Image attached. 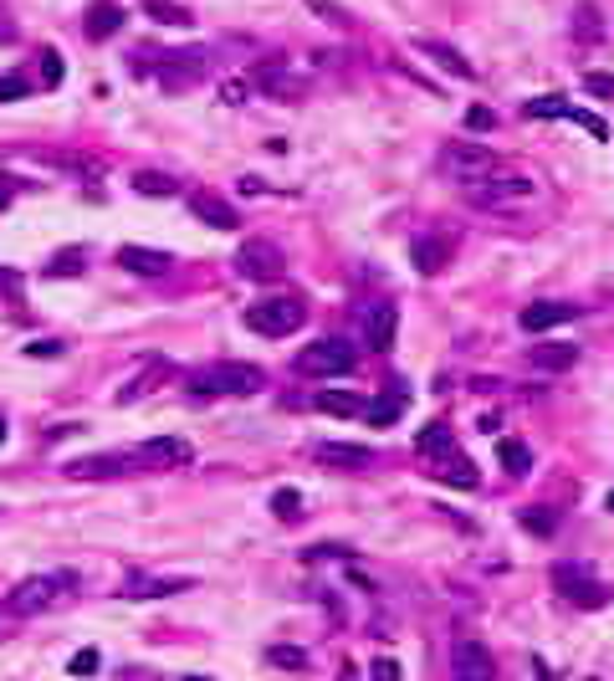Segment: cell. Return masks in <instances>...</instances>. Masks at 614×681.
Instances as JSON below:
<instances>
[{
  "instance_id": "cell-3",
  "label": "cell",
  "mask_w": 614,
  "mask_h": 681,
  "mask_svg": "<svg viewBox=\"0 0 614 681\" xmlns=\"http://www.w3.org/2000/svg\"><path fill=\"white\" fill-rule=\"evenodd\" d=\"M466 200H471L476 210H517V205H533V200H538V180L512 175V169H497L492 180L466 185Z\"/></svg>"
},
{
  "instance_id": "cell-20",
  "label": "cell",
  "mask_w": 614,
  "mask_h": 681,
  "mask_svg": "<svg viewBox=\"0 0 614 681\" xmlns=\"http://www.w3.org/2000/svg\"><path fill=\"white\" fill-rule=\"evenodd\" d=\"M394 303H369L364 308V338H369V349H389L394 344Z\"/></svg>"
},
{
  "instance_id": "cell-4",
  "label": "cell",
  "mask_w": 614,
  "mask_h": 681,
  "mask_svg": "<svg viewBox=\"0 0 614 681\" xmlns=\"http://www.w3.org/2000/svg\"><path fill=\"white\" fill-rule=\"evenodd\" d=\"M302 323H307V308L297 297H261V303L246 308V328L261 338H292Z\"/></svg>"
},
{
  "instance_id": "cell-39",
  "label": "cell",
  "mask_w": 614,
  "mask_h": 681,
  "mask_svg": "<svg viewBox=\"0 0 614 681\" xmlns=\"http://www.w3.org/2000/svg\"><path fill=\"white\" fill-rule=\"evenodd\" d=\"M26 354H31V359H57V354H62V344H52V338H41V344H26Z\"/></svg>"
},
{
  "instance_id": "cell-7",
  "label": "cell",
  "mask_w": 614,
  "mask_h": 681,
  "mask_svg": "<svg viewBox=\"0 0 614 681\" xmlns=\"http://www.w3.org/2000/svg\"><path fill=\"white\" fill-rule=\"evenodd\" d=\"M236 272H241L246 282H277V277H287V257H282L277 241L251 236V241H241V251H236Z\"/></svg>"
},
{
  "instance_id": "cell-11",
  "label": "cell",
  "mask_w": 614,
  "mask_h": 681,
  "mask_svg": "<svg viewBox=\"0 0 614 681\" xmlns=\"http://www.w3.org/2000/svg\"><path fill=\"white\" fill-rule=\"evenodd\" d=\"M190 210H195V221H205L210 231H236V226H241V210H236L226 195H215V190H195V195H190Z\"/></svg>"
},
{
  "instance_id": "cell-35",
  "label": "cell",
  "mask_w": 614,
  "mask_h": 681,
  "mask_svg": "<svg viewBox=\"0 0 614 681\" xmlns=\"http://www.w3.org/2000/svg\"><path fill=\"white\" fill-rule=\"evenodd\" d=\"M369 676H379V681H400V661H394V656H374V661H369Z\"/></svg>"
},
{
  "instance_id": "cell-5",
  "label": "cell",
  "mask_w": 614,
  "mask_h": 681,
  "mask_svg": "<svg viewBox=\"0 0 614 681\" xmlns=\"http://www.w3.org/2000/svg\"><path fill=\"white\" fill-rule=\"evenodd\" d=\"M553 589L563 594V600H574L579 610H599L609 605V584L594 574V564H553Z\"/></svg>"
},
{
  "instance_id": "cell-6",
  "label": "cell",
  "mask_w": 614,
  "mask_h": 681,
  "mask_svg": "<svg viewBox=\"0 0 614 681\" xmlns=\"http://www.w3.org/2000/svg\"><path fill=\"white\" fill-rule=\"evenodd\" d=\"M441 169L451 180H461V185H476V180H492L497 169H507L492 149H481V144H461V139H451L446 149H441Z\"/></svg>"
},
{
  "instance_id": "cell-24",
  "label": "cell",
  "mask_w": 614,
  "mask_h": 681,
  "mask_svg": "<svg viewBox=\"0 0 614 681\" xmlns=\"http://www.w3.org/2000/svg\"><path fill=\"white\" fill-rule=\"evenodd\" d=\"M415 451H420L425 461L446 456V451H456V431H451V425H441V420H435V425H425V431L415 436Z\"/></svg>"
},
{
  "instance_id": "cell-8",
  "label": "cell",
  "mask_w": 614,
  "mask_h": 681,
  "mask_svg": "<svg viewBox=\"0 0 614 681\" xmlns=\"http://www.w3.org/2000/svg\"><path fill=\"white\" fill-rule=\"evenodd\" d=\"M297 369L313 374V379H338V374L354 369V349H348L343 338H318V344L297 359Z\"/></svg>"
},
{
  "instance_id": "cell-12",
  "label": "cell",
  "mask_w": 614,
  "mask_h": 681,
  "mask_svg": "<svg viewBox=\"0 0 614 681\" xmlns=\"http://www.w3.org/2000/svg\"><path fill=\"white\" fill-rule=\"evenodd\" d=\"M313 461L343 466V472H364V466H374V451L359 446V441H318V446H313Z\"/></svg>"
},
{
  "instance_id": "cell-33",
  "label": "cell",
  "mask_w": 614,
  "mask_h": 681,
  "mask_svg": "<svg viewBox=\"0 0 614 681\" xmlns=\"http://www.w3.org/2000/svg\"><path fill=\"white\" fill-rule=\"evenodd\" d=\"M307 11H318V16H323V21H333V26H354V16L338 11L333 0H307Z\"/></svg>"
},
{
  "instance_id": "cell-23",
  "label": "cell",
  "mask_w": 614,
  "mask_h": 681,
  "mask_svg": "<svg viewBox=\"0 0 614 681\" xmlns=\"http://www.w3.org/2000/svg\"><path fill=\"white\" fill-rule=\"evenodd\" d=\"M528 359H533V369L563 374V369H574V364H579V349H574V344H538Z\"/></svg>"
},
{
  "instance_id": "cell-29",
  "label": "cell",
  "mask_w": 614,
  "mask_h": 681,
  "mask_svg": "<svg viewBox=\"0 0 614 681\" xmlns=\"http://www.w3.org/2000/svg\"><path fill=\"white\" fill-rule=\"evenodd\" d=\"M497 456H502V466H507L512 477H522V472L533 466V451L522 446V441H502V446H497Z\"/></svg>"
},
{
  "instance_id": "cell-36",
  "label": "cell",
  "mask_w": 614,
  "mask_h": 681,
  "mask_svg": "<svg viewBox=\"0 0 614 681\" xmlns=\"http://www.w3.org/2000/svg\"><path fill=\"white\" fill-rule=\"evenodd\" d=\"M26 93H31V82H26V77H0V103L26 98Z\"/></svg>"
},
{
  "instance_id": "cell-21",
  "label": "cell",
  "mask_w": 614,
  "mask_h": 681,
  "mask_svg": "<svg viewBox=\"0 0 614 681\" xmlns=\"http://www.w3.org/2000/svg\"><path fill=\"white\" fill-rule=\"evenodd\" d=\"M82 21H87V26H82V31H87V41H108V36L123 26V11L113 6V0H98V6H87V16H82Z\"/></svg>"
},
{
  "instance_id": "cell-37",
  "label": "cell",
  "mask_w": 614,
  "mask_h": 681,
  "mask_svg": "<svg viewBox=\"0 0 614 681\" xmlns=\"http://www.w3.org/2000/svg\"><path fill=\"white\" fill-rule=\"evenodd\" d=\"M584 88H589L594 98H614V77H604V72H589V77H584Z\"/></svg>"
},
{
  "instance_id": "cell-41",
  "label": "cell",
  "mask_w": 614,
  "mask_h": 681,
  "mask_svg": "<svg viewBox=\"0 0 614 681\" xmlns=\"http://www.w3.org/2000/svg\"><path fill=\"white\" fill-rule=\"evenodd\" d=\"M466 123H471V129H492L497 118H492V108H471V113H466Z\"/></svg>"
},
{
  "instance_id": "cell-15",
  "label": "cell",
  "mask_w": 614,
  "mask_h": 681,
  "mask_svg": "<svg viewBox=\"0 0 614 681\" xmlns=\"http://www.w3.org/2000/svg\"><path fill=\"white\" fill-rule=\"evenodd\" d=\"M195 579H185V574H169V579H154V574H128L123 579V600H164V594H180V589H190Z\"/></svg>"
},
{
  "instance_id": "cell-46",
  "label": "cell",
  "mask_w": 614,
  "mask_h": 681,
  "mask_svg": "<svg viewBox=\"0 0 614 681\" xmlns=\"http://www.w3.org/2000/svg\"><path fill=\"white\" fill-rule=\"evenodd\" d=\"M0 446H6V415H0Z\"/></svg>"
},
{
  "instance_id": "cell-1",
  "label": "cell",
  "mask_w": 614,
  "mask_h": 681,
  "mask_svg": "<svg viewBox=\"0 0 614 681\" xmlns=\"http://www.w3.org/2000/svg\"><path fill=\"white\" fill-rule=\"evenodd\" d=\"M267 374L256 364H241V359H226V364H210L200 374H190V395L195 400H215V395H231V400H246V395H261Z\"/></svg>"
},
{
  "instance_id": "cell-9",
  "label": "cell",
  "mask_w": 614,
  "mask_h": 681,
  "mask_svg": "<svg viewBox=\"0 0 614 681\" xmlns=\"http://www.w3.org/2000/svg\"><path fill=\"white\" fill-rule=\"evenodd\" d=\"M128 456H134V466H144V472H174V466H190L195 446L185 436H154V441H144L139 451H128Z\"/></svg>"
},
{
  "instance_id": "cell-45",
  "label": "cell",
  "mask_w": 614,
  "mask_h": 681,
  "mask_svg": "<svg viewBox=\"0 0 614 681\" xmlns=\"http://www.w3.org/2000/svg\"><path fill=\"white\" fill-rule=\"evenodd\" d=\"M6 205H11V185H6V180H0V210H6Z\"/></svg>"
},
{
  "instance_id": "cell-30",
  "label": "cell",
  "mask_w": 614,
  "mask_h": 681,
  "mask_svg": "<svg viewBox=\"0 0 614 681\" xmlns=\"http://www.w3.org/2000/svg\"><path fill=\"white\" fill-rule=\"evenodd\" d=\"M267 666L297 671V666H307V651H302V646H267Z\"/></svg>"
},
{
  "instance_id": "cell-18",
  "label": "cell",
  "mask_w": 614,
  "mask_h": 681,
  "mask_svg": "<svg viewBox=\"0 0 614 681\" xmlns=\"http://www.w3.org/2000/svg\"><path fill=\"white\" fill-rule=\"evenodd\" d=\"M451 251H456V241H451V236H420V241L410 246V257H415V267H420L425 277H435V272H446Z\"/></svg>"
},
{
  "instance_id": "cell-34",
  "label": "cell",
  "mask_w": 614,
  "mask_h": 681,
  "mask_svg": "<svg viewBox=\"0 0 614 681\" xmlns=\"http://www.w3.org/2000/svg\"><path fill=\"white\" fill-rule=\"evenodd\" d=\"M272 507H277V518H297V513H302V497H297L292 487H282V492L272 497Z\"/></svg>"
},
{
  "instance_id": "cell-38",
  "label": "cell",
  "mask_w": 614,
  "mask_h": 681,
  "mask_svg": "<svg viewBox=\"0 0 614 681\" xmlns=\"http://www.w3.org/2000/svg\"><path fill=\"white\" fill-rule=\"evenodd\" d=\"M98 671V651H77L72 656V676H93Z\"/></svg>"
},
{
  "instance_id": "cell-13",
  "label": "cell",
  "mask_w": 614,
  "mask_h": 681,
  "mask_svg": "<svg viewBox=\"0 0 614 681\" xmlns=\"http://www.w3.org/2000/svg\"><path fill=\"white\" fill-rule=\"evenodd\" d=\"M430 466H435V482H446V487H461V492H476V487H481L476 461H471V456H461V446H456V451H446V456H435Z\"/></svg>"
},
{
  "instance_id": "cell-32",
  "label": "cell",
  "mask_w": 614,
  "mask_h": 681,
  "mask_svg": "<svg viewBox=\"0 0 614 681\" xmlns=\"http://www.w3.org/2000/svg\"><path fill=\"white\" fill-rule=\"evenodd\" d=\"M36 62H41V88H57V82H62V57L52 47H41Z\"/></svg>"
},
{
  "instance_id": "cell-31",
  "label": "cell",
  "mask_w": 614,
  "mask_h": 681,
  "mask_svg": "<svg viewBox=\"0 0 614 681\" xmlns=\"http://www.w3.org/2000/svg\"><path fill=\"white\" fill-rule=\"evenodd\" d=\"M563 118H574L579 129H589L594 139H609V123H604L599 113H584V108H568V103H563Z\"/></svg>"
},
{
  "instance_id": "cell-17",
  "label": "cell",
  "mask_w": 614,
  "mask_h": 681,
  "mask_svg": "<svg viewBox=\"0 0 614 681\" xmlns=\"http://www.w3.org/2000/svg\"><path fill=\"white\" fill-rule=\"evenodd\" d=\"M574 318H579V308H574V303H548V297H538V303L522 308V328H528V333H548V328L574 323Z\"/></svg>"
},
{
  "instance_id": "cell-2",
  "label": "cell",
  "mask_w": 614,
  "mask_h": 681,
  "mask_svg": "<svg viewBox=\"0 0 614 681\" xmlns=\"http://www.w3.org/2000/svg\"><path fill=\"white\" fill-rule=\"evenodd\" d=\"M67 594H72V574H31V579L11 584L6 610L16 620H31V615H47L57 600H67Z\"/></svg>"
},
{
  "instance_id": "cell-26",
  "label": "cell",
  "mask_w": 614,
  "mask_h": 681,
  "mask_svg": "<svg viewBox=\"0 0 614 681\" xmlns=\"http://www.w3.org/2000/svg\"><path fill=\"white\" fill-rule=\"evenodd\" d=\"M144 16H154L159 26H190V11L185 6H174V0H139Z\"/></svg>"
},
{
  "instance_id": "cell-47",
  "label": "cell",
  "mask_w": 614,
  "mask_h": 681,
  "mask_svg": "<svg viewBox=\"0 0 614 681\" xmlns=\"http://www.w3.org/2000/svg\"><path fill=\"white\" fill-rule=\"evenodd\" d=\"M609 513H614V492H609Z\"/></svg>"
},
{
  "instance_id": "cell-16",
  "label": "cell",
  "mask_w": 614,
  "mask_h": 681,
  "mask_svg": "<svg viewBox=\"0 0 614 681\" xmlns=\"http://www.w3.org/2000/svg\"><path fill=\"white\" fill-rule=\"evenodd\" d=\"M118 267L134 272V277H164V272H174V257L169 251H154V246H123Z\"/></svg>"
},
{
  "instance_id": "cell-40",
  "label": "cell",
  "mask_w": 614,
  "mask_h": 681,
  "mask_svg": "<svg viewBox=\"0 0 614 681\" xmlns=\"http://www.w3.org/2000/svg\"><path fill=\"white\" fill-rule=\"evenodd\" d=\"M221 98H226V103H246V82H241V77H231L226 88H221Z\"/></svg>"
},
{
  "instance_id": "cell-19",
  "label": "cell",
  "mask_w": 614,
  "mask_h": 681,
  "mask_svg": "<svg viewBox=\"0 0 614 681\" xmlns=\"http://www.w3.org/2000/svg\"><path fill=\"white\" fill-rule=\"evenodd\" d=\"M415 52H425L435 67H446L451 77H476V67H471V57H461L456 47H451V41H435V36H420L415 41Z\"/></svg>"
},
{
  "instance_id": "cell-42",
  "label": "cell",
  "mask_w": 614,
  "mask_h": 681,
  "mask_svg": "<svg viewBox=\"0 0 614 681\" xmlns=\"http://www.w3.org/2000/svg\"><path fill=\"white\" fill-rule=\"evenodd\" d=\"M0 41H16V26H11V11H6V0H0Z\"/></svg>"
},
{
  "instance_id": "cell-14",
  "label": "cell",
  "mask_w": 614,
  "mask_h": 681,
  "mask_svg": "<svg viewBox=\"0 0 614 681\" xmlns=\"http://www.w3.org/2000/svg\"><path fill=\"white\" fill-rule=\"evenodd\" d=\"M134 472V456H82V461H67V477L77 482H108V477H128Z\"/></svg>"
},
{
  "instance_id": "cell-22",
  "label": "cell",
  "mask_w": 614,
  "mask_h": 681,
  "mask_svg": "<svg viewBox=\"0 0 614 681\" xmlns=\"http://www.w3.org/2000/svg\"><path fill=\"white\" fill-rule=\"evenodd\" d=\"M318 410L333 415V420H364L369 400H364V395H348V390H323V395H318Z\"/></svg>"
},
{
  "instance_id": "cell-43",
  "label": "cell",
  "mask_w": 614,
  "mask_h": 681,
  "mask_svg": "<svg viewBox=\"0 0 614 681\" xmlns=\"http://www.w3.org/2000/svg\"><path fill=\"white\" fill-rule=\"evenodd\" d=\"M302 559H348V553H338V548H307Z\"/></svg>"
},
{
  "instance_id": "cell-10",
  "label": "cell",
  "mask_w": 614,
  "mask_h": 681,
  "mask_svg": "<svg viewBox=\"0 0 614 681\" xmlns=\"http://www.w3.org/2000/svg\"><path fill=\"white\" fill-rule=\"evenodd\" d=\"M451 676L456 681H492L497 676V661L481 641H456L451 646Z\"/></svg>"
},
{
  "instance_id": "cell-44",
  "label": "cell",
  "mask_w": 614,
  "mask_h": 681,
  "mask_svg": "<svg viewBox=\"0 0 614 681\" xmlns=\"http://www.w3.org/2000/svg\"><path fill=\"white\" fill-rule=\"evenodd\" d=\"M0 292H21V282H16V277H11L6 267H0Z\"/></svg>"
},
{
  "instance_id": "cell-25",
  "label": "cell",
  "mask_w": 614,
  "mask_h": 681,
  "mask_svg": "<svg viewBox=\"0 0 614 681\" xmlns=\"http://www.w3.org/2000/svg\"><path fill=\"white\" fill-rule=\"evenodd\" d=\"M134 190L149 195V200H169V195H180V185H174L169 175H159V169H139L134 175Z\"/></svg>"
},
{
  "instance_id": "cell-27",
  "label": "cell",
  "mask_w": 614,
  "mask_h": 681,
  "mask_svg": "<svg viewBox=\"0 0 614 681\" xmlns=\"http://www.w3.org/2000/svg\"><path fill=\"white\" fill-rule=\"evenodd\" d=\"M522 528H528L533 538H553L558 533V513H553V507H522Z\"/></svg>"
},
{
  "instance_id": "cell-28",
  "label": "cell",
  "mask_w": 614,
  "mask_h": 681,
  "mask_svg": "<svg viewBox=\"0 0 614 681\" xmlns=\"http://www.w3.org/2000/svg\"><path fill=\"white\" fill-rule=\"evenodd\" d=\"M400 415H405V395H394V400H389V390H384V400H374V405L364 410V420H369V425H394Z\"/></svg>"
}]
</instances>
